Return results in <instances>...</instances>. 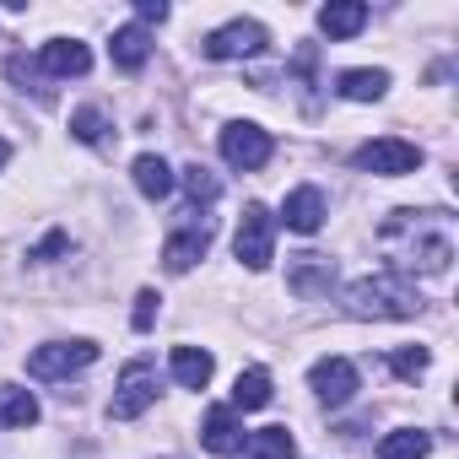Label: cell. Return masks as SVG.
<instances>
[{
	"label": "cell",
	"mask_w": 459,
	"mask_h": 459,
	"mask_svg": "<svg viewBox=\"0 0 459 459\" xmlns=\"http://www.w3.org/2000/svg\"><path fill=\"white\" fill-rule=\"evenodd\" d=\"M378 244L394 265V276L421 271V276H443L454 260V233H448V216L443 211H394L378 227Z\"/></svg>",
	"instance_id": "obj_1"
},
{
	"label": "cell",
	"mask_w": 459,
	"mask_h": 459,
	"mask_svg": "<svg viewBox=\"0 0 459 459\" xmlns=\"http://www.w3.org/2000/svg\"><path fill=\"white\" fill-rule=\"evenodd\" d=\"M346 314L351 319H416L421 314V292L411 287V276H362L346 287Z\"/></svg>",
	"instance_id": "obj_2"
},
{
	"label": "cell",
	"mask_w": 459,
	"mask_h": 459,
	"mask_svg": "<svg viewBox=\"0 0 459 459\" xmlns=\"http://www.w3.org/2000/svg\"><path fill=\"white\" fill-rule=\"evenodd\" d=\"M233 255L249 265V271H265L276 260V216L265 205H244V221H238V238H233Z\"/></svg>",
	"instance_id": "obj_3"
},
{
	"label": "cell",
	"mask_w": 459,
	"mask_h": 459,
	"mask_svg": "<svg viewBox=\"0 0 459 459\" xmlns=\"http://www.w3.org/2000/svg\"><path fill=\"white\" fill-rule=\"evenodd\" d=\"M152 400H157V368H152L146 357H135V362L119 373V384H114L108 416H114V421H135L141 411H152Z\"/></svg>",
	"instance_id": "obj_4"
},
{
	"label": "cell",
	"mask_w": 459,
	"mask_h": 459,
	"mask_svg": "<svg viewBox=\"0 0 459 459\" xmlns=\"http://www.w3.org/2000/svg\"><path fill=\"white\" fill-rule=\"evenodd\" d=\"M357 168L362 173H378V178H400V173H416L421 168V152L400 135H378L368 146H357Z\"/></svg>",
	"instance_id": "obj_5"
},
{
	"label": "cell",
	"mask_w": 459,
	"mask_h": 459,
	"mask_svg": "<svg viewBox=\"0 0 459 459\" xmlns=\"http://www.w3.org/2000/svg\"><path fill=\"white\" fill-rule=\"evenodd\" d=\"M271 152H276L271 130H260V125H249V119H238V125H227V130H221V157L233 162V168H244V173L265 168Z\"/></svg>",
	"instance_id": "obj_6"
},
{
	"label": "cell",
	"mask_w": 459,
	"mask_h": 459,
	"mask_svg": "<svg viewBox=\"0 0 459 459\" xmlns=\"http://www.w3.org/2000/svg\"><path fill=\"white\" fill-rule=\"evenodd\" d=\"M98 362V346L92 341H55V346H39L28 357V373L33 378H65V373H82Z\"/></svg>",
	"instance_id": "obj_7"
},
{
	"label": "cell",
	"mask_w": 459,
	"mask_h": 459,
	"mask_svg": "<svg viewBox=\"0 0 459 459\" xmlns=\"http://www.w3.org/2000/svg\"><path fill=\"white\" fill-rule=\"evenodd\" d=\"M265 44H271V33H265L260 22H244V17H238V22L216 28V33H211V39H205L200 49H205L211 60H255V55H260Z\"/></svg>",
	"instance_id": "obj_8"
},
{
	"label": "cell",
	"mask_w": 459,
	"mask_h": 459,
	"mask_svg": "<svg viewBox=\"0 0 459 459\" xmlns=\"http://www.w3.org/2000/svg\"><path fill=\"white\" fill-rule=\"evenodd\" d=\"M308 384H314V394H319L325 405H346V400L357 394V368H351L346 357H319L314 373H308Z\"/></svg>",
	"instance_id": "obj_9"
},
{
	"label": "cell",
	"mask_w": 459,
	"mask_h": 459,
	"mask_svg": "<svg viewBox=\"0 0 459 459\" xmlns=\"http://www.w3.org/2000/svg\"><path fill=\"white\" fill-rule=\"evenodd\" d=\"M205 249H211V221L200 216V221H189L184 233H173V238L162 244V265H168L173 276H184V271H189V265H195Z\"/></svg>",
	"instance_id": "obj_10"
},
{
	"label": "cell",
	"mask_w": 459,
	"mask_h": 459,
	"mask_svg": "<svg viewBox=\"0 0 459 459\" xmlns=\"http://www.w3.org/2000/svg\"><path fill=\"white\" fill-rule=\"evenodd\" d=\"M200 443H205L211 454H221V459H233V454H244V427H238L233 405H211V411H205Z\"/></svg>",
	"instance_id": "obj_11"
},
{
	"label": "cell",
	"mask_w": 459,
	"mask_h": 459,
	"mask_svg": "<svg viewBox=\"0 0 459 459\" xmlns=\"http://www.w3.org/2000/svg\"><path fill=\"white\" fill-rule=\"evenodd\" d=\"M87 65H92V55H87V44H76V39H55V44H44L39 49V71L44 76H87Z\"/></svg>",
	"instance_id": "obj_12"
},
{
	"label": "cell",
	"mask_w": 459,
	"mask_h": 459,
	"mask_svg": "<svg viewBox=\"0 0 459 459\" xmlns=\"http://www.w3.org/2000/svg\"><path fill=\"white\" fill-rule=\"evenodd\" d=\"M281 221L292 227V233H319V227H325V195H319L314 184L292 189L287 205H281Z\"/></svg>",
	"instance_id": "obj_13"
},
{
	"label": "cell",
	"mask_w": 459,
	"mask_h": 459,
	"mask_svg": "<svg viewBox=\"0 0 459 459\" xmlns=\"http://www.w3.org/2000/svg\"><path fill=\"white\" fill-rule=\"evenodd\" d=\"M335 287V265L325 260V255H303L298 265H292V292L298 298H325Z\"/></svg>",
	"instance_id": "obj_14"
},
{
	"label": "cell",
	"mask_w": 459,
	"mask_h": 459,
	"mask_svg": "<svg viewBox=\"0 0 459 459\" xmlns=\"http://www.w3.org/2000/svg\"><path fill=\"white\" fill-rule=\"evenodd\" d=\"M108 55H114V65H119V71H141V65H146V55H152V39H146V28H141V22H130V28H114V44H108Z\"/></svg>",
	"instance_id": "obj_15"
},
{
	"label": "cell",
	"mask_w": 459,
	"mask_h": 459,
	"mask_svg": "<svg viewBox=\"0 0 459 459\" xmlns=\"http://www.w3.org/2000/svg\"><path fill=\"white\" fill-rule=\"evenodd\" d=\"M319 28H325L330 39H357V33L368 28V6H362V0H335V6L319 12Z\"/></svg>",
	"instance_id": "obj_16"
},
{
	"label": "cell",
	"mask_w": 459,
	"mask_h": 459,
	"mask_svg": "<svg viewBox=\"0 0 459 459\" xmlns=\"http://www.w3.org/2000/svg\"><path fill=\"white\" fill-rule=\"evenodd\" d=\"M335 92L351 98V103H378L389 92V71H341L335 76Z\"/></svg>",
	"instance_id": "obj_17"
},
{
	"label": "cell",
	"mask_w": 459,
	"mask_h": 459,
	"mask_svg": "<svg viewBox=\"0 0 459 459\" xmlns=\"http://www.w3.org/2000/svg\"><path fill=\"white\" fill-rule=\"evenodd\" d=\"M130 173H135V189H141L146 200H162V195H173V184H178V178H173V168H168L162 157H152V152H141Z\"/></svg>",
	"instance_id": "obj_18"
},
{
	"label": "cell",
	"mask_w": 459,
	"mask_h": 459,
	"mask_svg": "<svg viewBox=\"0 0 459 459\" xmlns=\"http://www.w3.org/2000/svg\"><path fill=\"white\" fill-rule=\"evenodd\" d=\"M33 421H39V400H33V389L0 384V427H33Z\"/></svg>",
	"instance_id": "obj_19"
},
{
	"label": "cell",
	"mask_w": 459,
	"mask_h": 459,
	"mask_svg": "<svg viewBox=\"0 0 459 459\" xmlns=\"http://www.w3.org/2000/svg\"><path fill=\"white\" fill-rule=\"evenodd\" d=\"M173 378L184 389H205L211 384V351L200 346H173Z\"/></svg>",
	"instance_id": "obj_20"
},
{
	"label": "cell",
	"mask_w": 459,
	"mask_h": 459,
	"mask_svg": "<svg viewBox=\"0 0 459 459\" xmlns=\"http://www.w3.org/2000/svg\"><path fill=\"white\" fill-rule=\"evenodd\" d=\"M244 448H249V459H292L298 454L287 427H260L255 437H244Z\"/></svg>",
	"instance_id": "obj_21"
},
{
	"label": "cell",
	"mask_w": 459,
	"mask_h": 459,
	"mask_svg": "<svg viewBox=\"0 0 459 459\" xmlns=\"http://www.w3.org/2000/svg\"><path fill=\"white\" fill-rule=\"evenodd\" d=\"M233 405H238V411H260V405H271V373H265V368L238 373V384H233Z\"/></svg>",
	"instance_id": "obj_22"
},
{
	"label": "cell",
	"mask_w": 459,
	"mask_h": 459,
	"mask_svg": "<svg viewBox=\"0 0 459 459\" xmlns=\"http://www.w3.org/2000/svg\"><path fill=\"white\" fill-rule=\"evenodd\" d=\"M427 448H432V437L416 432V427H405V432H389L378 443V459H427Z\"/></svg>",
	"instance_id": "obj_23"
},
{
	"label": "cell",
	"mask_w": 459,
	"mask_h": 459,
	"mask_svg": "<svg viewBox=\"0 0 459 459\" xmlns=\"http://www.w3.org/2000/svg\"><path fill=\"white\" fill-rule=\"evenodd\" d=\"M71 135H76L82 146H103V141H108V119H103V108H76V114H71Z\"/></svg>",
	"instance_id": "obj_24"
},
{
	"label": "cell",
	"mask_w": 459,
	"mask_h": 459,
	"mask_svg": "<svg viewBox=\"0 0 459 459\" xmlns=\"http://www.w3.org/2000/svg\"><path fill=\"white\" fill-rule=\"evenodd\" d=\"M184 195H189L195 205H211V200L221 195V184H216V173H211V168L189 162V168H184Z\"/></svg>",
	"instance_id": "obj_25"
},
{
	"label": "cell",
	"mask_w": 459,
	"mask_h": 459,
	"mask_svg": "<svg viewBox=\"0 0 459 459\" xmlns=\"http://www.w3.org/2000/svg\"><path fill=\"white\" fill-rule=\"evenodd\" d=\"M427 346H400V351H389V368H394V378H405V384H416L421 373H427Z\"/></svg>",
	"instance_id": "obj_26"
},
{
	"label": "cell",
	"mask_w": 459,
	"mask_h": 459,
	"mask_svg": "<svg viewBox=\"0 0 459 459\" xmlns=\"http://www.w3.org/2000/svg\"><path fill=\"white\" fill-rule=\"evenodd\" d=\"M157 303H162V298H157L152 287L135 298V330H152V319H157Z\"/></svg>",
	"instance_id": "obj_27"
},
{
	"label": "cell",
	"mask_w": 459,
	"mask_h": 459,
	"mask_svg": "<svg viewBox=\"0 0 459 459\" xmlns=\"http://www.w3.org/2000/svg\"><path fill=\"white\" fill-rule=\"evenodd\" d=\"M135 17L141 22H168V6L162 0H135Z\"/></svg>",
	"instance_id": "obj_28"
},
{
	"label": "cell",
	"mask_w": 459,
	"mask_h": 459,
	"mask_svg": "<svg viewBox=\"0 0 459 459\" xmlns=\"http://www.w3.org/2000/svg\"><path fill=\"white\" fill-rule=\"evenodd\" d=\"M60 249H65V233H49V238H44V244H39V249H33L28 260H55Z\"/></svg>",
	"instance_id": "obj_29"
},
{
	"label": "cell",
	"mask_w": 459,
	"mask_h": 459,
	"mask_svg": "<svg viewBox=\"0 0 459 459\" xmlns=\"http://www.w3.org/2000/svg\"><path fill=\"white\" fill-rule=\"evenodd\" d=\"M6 157H12V146H6V141H0V168H6Z\"/></svg>",
	"instance_id": "obj_30"
}]
</instances>
